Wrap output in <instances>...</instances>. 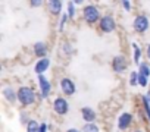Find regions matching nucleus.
Listing matches in <instances>:
<instances>
[{
    "label": "nucleus",
    "mask_w": 150,
    "mask_h": 132,
    "mask_svg": "<svg viewBox=\"0 0 150 132\" xmlns=\"http://www.w3.org/2000/svg\"><path fill=\"white\" fill-rule=\"evenodd\" d=\"M37 100V93L34 91V88L28 87V85H22L18 88V101L22 107H30L35 103Z\"/></svg>",
    "instance_id": "f257e3e1"
},
{
    "label": "nucleus",
    "mask_w": 150,
    "mask_h": 132,
    "mask_svg": "<svg viewBox=\"0 0 150 132\" xmlns=\"http://www.w3.org/2000/svg\"><path fill=\"white\" fill-rule=\"evenodd\" d=\"M30 120H31V119H30V113H28L27 110H22V112L19 113V122H21V125H25V126H27V125L30 123Z\"/></svg>",
    "instance_id": "412c9836"
},
{
    "label": "nucleus",
    "mask_w": 150,
    "mask_h": 132,
    "mask_svg": "<svg viewBox=\"0 0 150 132\" xmlns=\"http://www.w3.org/2000/svg\"><path fill=\"white\" fill-rule=\"evenodd\" d=\"M138 74L143 75V77H146V78H149V77H150V66H149L147 63L141 62L140 66H138Z\"/></svg>",
    "instance_id": "dca6fc26"
},
{
    "label": "nucleus",
    "mask_w": 150,
    "mask_h": 132,
    "mask_svg": "<svg viewBox=\"0 0 150 132\" xmlns=\"http://www.w3.org/2000/svg\"><path fill=\"white\" fill-rule=\"evenodd\" d=\"M150 27V22H149V18L146 15H137L134 18V22H132V28L135 32L138 34H144Z\"/></svg>",
    "instance_id": "423d86ee"
},
{
    "label": "nucleus",
    "mask_w": 150,
    "mask_h": 132,
    "mask_svg": "<svg viewBox=\"0 0 150 132\" xmlns=\"http://www.w3.org/2000/svg\"><path fill=\"white\" fill-rule=\"evenodd\" d=\"M40 125L41 123H38L35 119H31L30 123L27 125V132H38L40 131Z\"/></svg>",
    "instance_id": "6ab92c4d"
},
{
    "label": "nucleus",
    "mask_w": 150,
    "mask_h": 132,
    "mask_svg": "<svg viewBox=\"0 0 150 132\" xmlns=\"http://www.w3.org/2000/svg\"><path fill=\"white\" fill-rule=\"evenodd\" d=\"M141 103H143V112H141V113H144L146 117H147V120L150 122V104H149V101H147L146 94L141 95Z\"/></svg>",
    "instance_id": "2eb2a0df"
},
{
    "label": "nucleus",
    "mask_w": 150,
    "mask_h": 132,
    "mask_svg": "<svg viewBox=\"0 0 150 132\" xmlns=\"http://www.w3.org/2000/svg\"><path fill=\"white\" fill-rule=\"evenodd\" d=\"M83 19L88 24V25H94L96 22H100L102 16H100V11L97 6L94 5H87L83 8Z\"/></svg>",
    "instance_id": "f03ea898"
},
{
    "label": "nucleus",
    "mask_w": 150,
    "mask_h": 132,
    "mask_svg": "<svg viewBox=\"0 0 150 132\" xmlns=\"http://www.w3.org/2000/svg\"><path fill=\"white\" fill-rule=\"evenodd\" d=\"M146 97H147V101H149V104H150V90L147 91V94H146Z\"/></svg>",
    "instance_id": "7c9ffc66"
},
{
    "label": "nucleus",
    "mask_w": 150,
    "mask_h": 132,
    "mask_svg": "<svg viewBox=\"0 0 150 132\" xmlns=\"http://www.w3.org/2000/svg\"><path fill=\"white\" fill-rule=\"evenodd\" d=\"M81 116H83V119L86 120V123H94L96 122V119H97V113H96V110L94 109H91V107H81Z\"/></svg>",
    "instance_id": "ddd939ff"
},
{
    "label": "nucleus",
    "mask_w": 150,
    "mask_h": 132,
    "mask_svg": "<svg viewBox=\"0 0 150 132\" xmlns=\"http://www.w3.org/2000/svg\"><path fill=\"white\" fill-rule=\"evenodd\" d=\"M99 28L102 32L105 34H109V32H113L116 29V21L112 15H105L102 16L100 22H99Z\"/></svg>",
    "instance_id": "20e7f679"
},
{
    "label": "nucleus",
    "mask_w": 150,
    "mask_h": 132,
    "mask_svg": "<svg viewBox=\"0 0 150 132\" xmlns=\"http://www.w3.org/2000/svg\"><path fill=\"white\" fill-rule=\"evenodd\" d=\"M60 48L66 53V56H71V54H72V46H71V43L63 41V43H62V46H60Z\"/></svg>",
    "instance_id": "5701e85b"
},
{
    "label": "nucleus",
    "mask_w": 150,
    "mask_h": 132,
    "mask_svg": "<svg viewBox=\"0 0 150 132\" xmlns=\"http://www.w3.org/2000/svg\"><path fill=\"white\" fill-rule=\"evenodd\" d=\"M66 15H68V18L71 21L75 18V3L74 2H68L66 3Z\"/></svg>",
    "instance_id": "aec40b11"
},
{
    "label": "nucleus",
    "mask_w": 150,
    "mask_h": 132,
    "mask_svg": "<svg viewBox=\"0 0 150 132\" xmlns=\"http://www.w3.org/2000/svg\"><path fill=\"white\" fill-rule=\"evenodd\" d=\"M59 85H60V91L65 95H68V97H71V95H74L75 93H77V85H75V82L71 78H68V77L60 78Z\"/></svg>",
    "instance_id": "39448f33"
},
{
    "label": "nucleus",
    "mask_w": 150,
    "mask_h": 132,
    "mask_svg": "<svg viewBox=\"0 0 150 132\" xmlns=\"http://www.w3.org/2000/svg\"><path fill=\"white\" fill-rule=\"evenodd\" d=\"M47 6V11L50 15L53 16H62V8H63V2H60V0H50V2L46 3Z\"/></svg>",
    "instance_id": "9d476101"
},
{
    "label": "nucleus",
    "mask_w": 150,
    "mask_h": 132,
    "mask_svg": "<svg viewBox=\"0 0 150 132\" xmlns=\"http://www.w3.org/2000/svg\"><path fill=\"white\" fill-rule=\"evenodd\" d=\"M49 68H50V57L38 59V60L35 62V65H34V72L40 77V75H44Z\"/></svg>",
    "instance_id": "9b49d317"
},
{
    "label": "nucleus",
    "mask_w": 150,
    "mask_h": 132,
    "mask_svg": "<svg viewBox=\"0 0 150 132\" xmlns=\"http://www.w3.org/2000/svg\"><path fill=\"white\" fill-rule=\"evenodd\" d=\"M129 85L131 87L138 85V72L137 71H131L129 72Z\"/></svg>",
    "instance_id": "4be33fe9"
},
{
    "label": "nucleus",
    "mask_w": 150,
    "mask_h": 132,
    "mask_svg": "<svg viewBox=\"0 0 150 132\" xmlns=\"http://www.w3.org/2000/svg\"><path fill=\"white\" fill-rule=\"evenodd\" d=\"M146 57H147V60L150 62V43L147 44V48H146Z\"/></svg>",
    "instance_id": "c85d7f7f"
},
{
    "label": "nucleus",
    "mask_w": 150,
    "mask_h": 132,
    "mask_svg": "<svg viewBox=\"0 0 150 132\" xmlns=\"http://www.w3.org/2000/svg\"><path fill=\"white\" fill-rule=\"evenodd\" d=\"M83 132H100V126L96 122L94 123H84Z\"/></svg>",
    "instance_id": "a211bd4d"
},
{
    "label": "nucleus",
    "mask_w": 150,
    "mask_h": 132,
    "mask_svg": "<svg viewBox=\"0 0 150 132\" xmlns=\"http://www.w3.org/2000/svg\"><path fill=\"white\" fill-rule=\"evenodd\" d=\"M2 94H3V98H5L8 103H11V104H15V103L18 101V91H15L11 85L3 87Z\"/></svg>",
    "instance_id": "f8f14e48"
},
{
    "label": "nucleus",
    "mask_w": 150,
    "mask_h": 132,
    "mask_svg": "<svg viewBox=\"0 0 150 132\" xmlns=\"http://www.w3.org/2000/svg\"><path fill=\"white\" fill-rule=\"evenodd\" d=\"M33 51H34V54H35L37 57H40V59H44V57H47L49 47H47V44H46V43H43V41H38V43H35V44H34V47H33Z\"/></svg>",
    "instance_id": "4468645a"
},
{
    "label": "nucleus",
    "mask_w": 150,
    "mask_h": 132,
    "mask_svg": "<svg viewBox=\"0 0 150 132\" xmlns=\"http://www.w3.org/2000/svg\"><path fill=\"white\" fill-rule=\"evenodd\" d=\"M137 72H138V71H137ZM147 84H149V78H146V77H143V75L138 74V85L143 87V88H146Z\"/></svg>",
    "instance_id": "393cba45"
},
{
    "label": "nucleus",
    "mask_w": 150,
    "mask_h": 132,
    "mask_svg": "<svg viewBox=\"0 0 150 132\" xmlns=\"http://www.w3.org/2000/svg\"><path fill=\"white\" fill-rule=\"evenodd\" d=\"M52 107H53V112H54L57 116H65V114H68V112H69V103H68V100H66L65 97H56V98L53 100Z\"/></svg>",
    "instance_id": "7ed1b4c3"
},
{
    "label": "nucleus",
    "mask_w": 150,
    "mask_h": 132,
    "mask_svg": "<svg viewBox=\"0 0 150 132\" xmlns=\"http://www.w3.org/2000/svg\"><path fill=\"white\" fill-rule=\"evenodd\" d=\"M127 68H128V62H127V59L122 54H118V56L113 57V60H112V69H113V72L122 74V72L127 71Z\"/></svg>",
    "instance_id": "6e6552de"
},
{
    "label": "nucleus",
    "mask_w": 150,
    "mask_h": 132,
    "mask_svg": "<svg viewBox=\"0 0 150 132\" xmlns=\"http://www.w3.org/2000/svg\"><path fill=\"white\" fill-rule=\"evenodd\" d=\"M68 19H69V18H68V15H66V13H63V15L60 16V22H59V27H57V28H59V32H62V31H63V28H65V25H66Z\"/></svg>",
    "instance_id": "b1692460"
},
{
    "label": "nucleus",
    "mask_w": 150,
    "mask_h": 132,
    "mask_svg": "<svg viewBox=\"0 0 150 132\" xmlns=\"http://www.w3.org/2000/svg\"><path fill=\"white\" fill-rule=\"evenodd\" d=\"M43 5H44V2H41V0H33V2H30V6L31 8H40Z\"/></svg>",
    "instance_id": "a878e982"
},
{
    "label": "nucleus",
    "mask_w": 150,
    "mask_h": 132,
    "mask_svg": "<svg viewBox=\"0 0 150 132\" xmlns=\"http://www.w3.org/2000/svg\"><path fill=\"white\" fill-rule=\"evenodd\" d=\"M66 132H81V131H80V129H75V128H69Z\"/></svg>",
    "instance_id": "c756f323"
},
{
    "label": "nucleus",
    "mask_w": 150,
    "mask_h": 132,
    "mask_svg": "<svg viewBox=\"0 0 150 132\" xmlns=\"http://www.w3.org/2000/svg\"><path fill=\"white\" fill-rule=\"evenodd\" d=\"M121 5H122V8L125 9V12H131V9H132V3H131V2H122Z\"/></svg>",
    "instance_id": "bb28decb"
},
{
    "label": "nucleus",
    "mask_w": 150,
    "mask_h": 132,
    "mask_svg": "<svg viewBox=\"0 0 150 132\" xmlns=\"http://www.w3.org/2000/svg\"><path fill=\"white\" fill-rule=\"evenodd\" d=\"M38 87H40V98H47L52 94V82L46 75L38 77Z\"/></svg>",
    "instance_id": "0eeeda50"
},
{
    "label": "nucleus",
    "mask_w": 150,
    "mask_h": 132,
    "mask_svg": "<svg viewBox=\"0 0 150 132\" xmlns=\"http://www.w3.org/2000/svg\"><path fill=\"white\" fill-rule=\"evenodd\" d=\"M132 132H144V131H141V129H135V131H132Z\"/></svg>",
    "instance_id": "2f4dec72"
},
{
    "label": "nucleus",
    "mask_w": 150,
    "mask_h": 132,
    "mask_svg": "<svg viewBox=\"0 0 150 132\" xmlns=\"http://www.w3.org/2000/svg\"><path fill=\"white\" fill-rule=\"evenodd\" d=\"M132 119H134L132 113H129V112H124V113L118 117V129H119V131H127V129L131 126Z\"/></svg>",
    "instance_id": "1a4fd4ad"
},
{
    "label": "nucleus",
    "mask_w": 150,
    "mask_h": 132,
    "mask_svg": "<svg viewBox=\"0 0 150 132\" xmlns=\"http://www.w3.org/2000/svg\"><path fill=\"white\" fill-rule=\"evenodd\" d=\"M132 48H134V63L137 66H140V63H141V48L135 43L132 44Z\"/></svg>",
    "instance_id": "f3484780"
},
{
    "label": "nucleus",
    "mask_w": 150,
    "mask_h": 132,
    "mask_svg": "<svg viewBox=\"0 0 150 132\" xmlns=\"http://www.w3.org/2000/svg\"><path fill=\"white\" fill-rule=\"evenodd\" d=\"M47 128H49V126H47V123H46V122H43V123L40 125V131H38V132H47Z\"/></svg>",
    "instance_id": "cd10ccee"
}]
</instances>
